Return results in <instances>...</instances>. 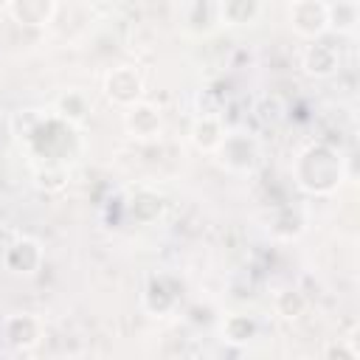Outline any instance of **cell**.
<instances>
[{
	"label": "cell",
	"instance_id": "cell-6",
	"mask_svg": "<svg viewBox=\"0 0 360 360\" xmlns=\"http://www.w3.org/2000/svg\"><path fill=\"white\" fill-rule=\"evenodd\" d=\"M3 335H6V343L17 352H28L34 349L42 335H45V326L37 315L31 312H17V315H8L6 323H3Z\"/></svg>",
	"mask_w": 360,
	"mask_h": 360
},
{
	"label": "cell",
	"instance_id": "cell-1",
	"mask_svg": "<svg viewBox=\"0 0 360 360\" xmlns=\"http://www.w3.org/2000/svg\"><path fill=\"white\" fill-rule=\"evenodd\" d=\"M292 177L298 183V188H304L307 194H315V197L332 194V191H338V186L346 177L343 158L329 143H309L295 158Z\"/></svg>",
	"mask_w": 360,
	"mask_h": 360
},
{
	"label": "cell",
	"instance_id": "cell-19",
	"mask_svg": "<svg viewBox=\"0 0 360 360\" xmlns=\"http://www.w3.org/2000/svg\"><path fill=\"white\" fill-rule=\"evenodd\" d=\"M326 357H346V360H354L357 352H354V349H343V346H329V349H326Z\"/></svg>",
	"mask_w": 360,
	"mask_h": 360
},
{
	"label": "cell",
	"instance_id": "cell-18",
	"mask_svg": "<svg viewBox=\"0 0 360 360\" xmlns=\"http://www.w3.org/2000/svg\"><path fill=\"white\" fill-rule=\"evenodd\" d=\"M34 177H37V186L45 188V191H59V188H65V183H68V172H65L59 163H48V166H42V169H37Z\"/></svg>",
	"mask_w": 360,
	"mask_h": 360
},
{
	"label": "cell",
	"instance_id": "cell-16",
	"mask_svg": "<svg viewBox=\"0 0 360 360\" xmlns=\"http://www.w3.org/2000/svg\"><path fill=\"white\" fill-rule=\"evenodd\" d=\"M357 25V6L354 0H338L329 6V28L338 34H352Z\"/></svg>",
	"mask_w": 360,
	"mask_h": 360
},
{
	"label": "cell",
	"instance_id": "cell-9",
	"mask_svg": "<svg viewBox=\"0 0 360 360\" xmlns=\"http://www.w3.org/2000/svg\"><path fill=\"white\" fill-rule=\"evenodd\" d=\"M262 14V0H219L217 3V20L231 28H242L256 22Z\"/></svg>",
	"mask_w": 360,
	"mask_h": 360
},
{
	"label": "cell",
	"instance_id": "cell-7",
	"mask_svg": "<svg viewBox=\"0 0 360 360\" xmlns=\"http://www.w3.org/2000/svg\"><path fill=\"white\" fill-rule=\"evenodd\" d=\"M124 127L138 141L155 138L160 132V127H163V112H160V107H155L149 101H135L124 112Z\"/></svg>",
	"mask_w": 360,
	"mask_h": 360
},
{
	"label": "cell",
	"instance_id": "cell-13",
	"mask_svg": "<svg viewBox=\"0 0 360 360\" xmlns=\"http://www.w3.org/2000/svg\"><path fill=\"white\" fill-rule=\"evenodd\" d=\"M174 298H177V292L169 287V278L160 276V278H152L149 281V287L143 292V307L152 315H163V312H169L174 307Z\"/></svg>",
	"mask_w": 360,
	"mask_h": 360
},
{
	"label": "cell",
	"instance_id": "cell-2",
	"mask_svg": "<svg viewBox=\"0 0 360 360\" xmlns=\"http://www.w3.org/2000/svg\"><path fill=\"white\" fill-rule=\"evenodd\" d=\"M287 17L292 31L304 39H321L329 31V3L323 0H292Z\"/></svg>",
	"mask_w": 360,
	"mask_h": 360
},
{
	"label": "cell",
	"instance_id": "cell-14",
	"mask_svg": "<svg viewBox=\"0 0 360 360\" xmlns=\"http://www.w3.org/2000/svg\"><path fill=\"white\" fill-rule=\"evenodd\" d=\"M253 335H256V321H253L250 315H242V312L225 315V321H222V340H225V343L242 346V343H248Z\"/></svg>",
	"mask_w": 360,
	"mask_h": 360
},
{
	"label": "cell",
	"instance_id": "cell-3",
	"mask_svg": "<svg viewBox=\"0 0 360 360\" xmlns=\"http://www.w3.org/2000/svg\"><path fill=\"white\" fill-rule=\"evenodd\" d=\"M217 155H219V163L225 169L245 174L259 160V141L250 132H225L222 143L217 146Z\"/></svg>",
	"mask_w": 360,
	"mask_h": 360
},
{
	"label": "cell",
	"instance_id": "cell-10",
	"mask_svg": "<svg viewBox=\"0 0 360 360\" xmlns=\"http://www.w3.org/2000/svg\"><path fill=\"white\" fill-rule=\"evenodd\" d=\"M340 65V56L335 51V45H326V42H315L309 45V51L304 53V70L315 79H326L338 70Z\"/></svg>",
	"mask_w": 360,
	"mask_h": 360
},
{
	"label": "cell",
	"instance_id": "cell-17",
	"mask_svg": "<svg viewBox=\"0 0 360 360\" xmlns=\"http://www.w3.org/2000/svg\"><path fill=\"white\" fill-rule=\"evenodd\" d=\"M273 307H276V312H278L284 321H295V318H301V315L307 312V298H304L298 290H281V292L276 295Z\"/></svg>",
	"mask_w": 360,
	"mask_h": 360
},
{
	"label": "cell",
	"instance_id": "cell-5",
	"mask_svg": "<svg viewBox=\"0 0 360 360\" xmlns=\"http://www.w3.org/2000/svg\"><path fill=\"white\" fill-rule=\"evenodd\" d=\"M0 259L11 273L34 276L42 267V245L34 236H14Z\"/></svg>",
	"mask_w": 360,
	"mask_h": 360
},
{
	"label": "cell",
	"instance_id": "cell-4",
	"mask_svg": "<svg viewBox=\"0 0 360 360\" xmlns=\"http://www.w3.org/2000/svg\"><path fill=\"white\" fill-rule=\"evenodd\" d=\"M104 93L112 104L129 107L143 96V79L132 65H118L104 76Z\"/></svg>",
	"mask_w": 360,
	"mask_h": 360
},
{
	"label": "cell",
	"instance_id": "cell-15",
	"mask_svg": "<svg viewBox=\"0 0 360 360\" xmlns=\"http://www.w3.org/2000/svg\"><path fill=\"white\" fill-rule=\"evenodd\" d=\"M163 211V197L155 191H138L129 202V214L135 217V222H155Z\"/></svg>",
	"mask_w": 360,
	"mask_h": 360
},
{
	"label": "cell",
	"instance_id": "cell-12",
	"mask_svg": "<svg viewBox=\"0 0 360 360\" xmlns=\"http://www.w3.org/2000/svg\"><path fill=\"white\" fill-rule=\"evenodd\" d=\"M90 110H93L90 98L84 93H79V90H70V93L59 96V101H56V115L65 124H82L90 115Z\"/></svg>",
	"mask_w": 360,
	"mask_h": 360
},
{
	"label": "cell",
	"instance_id": "cell-8",
	"mask_svg": "<svg viewBox=\"0 0 360 360\" xmlns=\"http://www.w3.org/2000/svg\"><path fill=\"white\" fill-rule=\"evenodd\" d=\"M8 14L20 25L39 28V25H48L53 20L56 0H8Z\"/></svg>",
	"mask_w": 360,
	"mask_h": 360
},
{
	"label": "cell",
	"instance_id": "cell-11",
	"mask_svg": "<svg viewBox=\"0 0 360 360\" xmlns=\"http://www.w3.org/2000/svg\"><path fill=\"white\" fill-rule=\"evenodd\" d=\"M191 143L200 149V152H217V146L222 143L225 138V129H222V121L217 115H200L194 124H191Z\"/></svg>",
	"mask_w": 360,
	"mask_h": 360
}]
</instances>
